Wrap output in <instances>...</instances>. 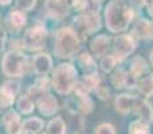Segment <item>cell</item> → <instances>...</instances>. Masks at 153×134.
<instances>
[{"mask_svg": "<svg viewBox=\"0 0 153 134\" xmlns=\"http://www.w3.org/2000/svg\"><path fill=\"white\" fill-rule=\"evenodd\" d=\"M46 40H47V30L42 24H36L30 27L23 35L22 44L28 51H38L45 48Z\"/></svg>", "mask_w": 153, "mask_h": 134, "instance_id": "obj_7", "label": "cell"}, {"mask_svg": "<svg viewBox=\"0 0 153 134\" xmlns=\"http://www.w3.org/2000/svg\"><path fill=\"white\" fill-rule=\"evenodd\" d=\"M153 4V0H146V5L145 7H148V5H152Z\"/></svg>", "mask_w": 153, "mask_h": 134, "instance_id": "obj_41", "label": "cell"}, {"mask_svg": "<svg viewBox=\"0 0 153 134\" xmlns=\"http://www.w3.org/2000/svg\"><path fill=\"white\" fill-rule=\"evenodd\" d=\"M81 42L78 34L71 27H63L58 30L54 36V54L62 59L73 58L78 53L81 47Z\"/></svg>", "mask_w": 153, "mask_h": 134, "instance_id": "obj_3", "label": "cell"}, {"mask_svg": "<svg viewBox=\"0 0 153 134\" xmlns=\"http://www.w3.org/2000/svg\"><path fill=\"white\" fill-rule=\"evenodd\" d=\"M45 126V122L40 118H28L22 122V132L20 134H38Z\"/></svg>", "mask_w": 153, "mask_h": 134, "instance_id": "obj_20", "label": "cell"}, {"mask_svg": "<svg viewBox=\"0 0 153 134\" xmlns=\"http://www.w3.org/2000/svg\"><path fill=\"white\" fill-rule=\"evenodd\" d=\"M76 62L79 63L81 68L83 70L85 75H89V74H97V66H95V62L93 59V56L89 53H82L76 56Z\"/></svg>", "mask_w": 153, "mask_h": 134, "instance_id": "obj_19", "label": "cell"}, {"mask_svg": "<svg viewBox=\"0 0 153 134\" xmlns=\"http://www.w3.org/2000/svg\"><path fill=\"white\" fill-rule=\"evenodd\" d=\"M11 1H12V0H0V4L1 5H8V4H11Z\"/></svg>", "mask_w": 153, "mask_h": 134, "instance_id": "obj_38", "label": "cell"}, {"mask_svg": "<svg viewBox=\"0 0 153 134\" xmlns=\"http://www.w3.org/2000/svg\"><path fill=\"white\" fill-rule=\"evenodd\" d=\"M134 113L138 115V121L144 122L146 125L153 122V106L148 101H140Z\"/></svg>", "mask_w": 153, "mask_h": 134, "instance_id": "obj_18", "label": "cell"}, {"mask_svg": "<svg viewBox=\"0 0 153 134\" xmlns=\"http://www.w3.org/2000/svg\"><path fill=\"white\" fill-rule=\"evenodd\" d=\"M94 91H95V94L98 95L100 99H106V98L109 97V89L106 86H102V84H100Z\"/></svg>", "mask_w": 153, "mask_h": 134, "instance_id": "obj_33", "label": "cell"}, {"mask_svg": "<svg viewBox=\"0 0 153 134\" xmlns=\"http://www.w3.org/2000/svg\"><path fill=\"white\" fill-rule=\"evenodd\" d=\"M4 42H5V32L4 30L0 28V50L4 47Z\"/></svg>", "mask_w": 153, "mask_h": 134, "instance_id": "obj_36", "label": "cell"}, {"mask_svg": "<svg viewBox=\"0 0 153 134\" xmlns=\"http://www.w3.org/2000/svg\"><path fill=\"white\" fill-rule=\"evenodd\" d=\"M82 83V86L87 90V91H94L98 86L101 84V79L98 76V74H89V75H83V78L79 81Z\"/></svg>", "mask_w": 153, "mask_h": 134, "instance_id": "obj_25", "label": "cell"}, {"mask_svg": "<svg viewBox=\"0 0 153 134\" xmlns=\"http://www.w3.org/2000/svg\"><path fill=\"white\" fill-rule=\"evenodd\" d=\"M8 21L12 27L20 28L27 23V18L22 11H11L10 15H8Z\"/></svg>", "mask_w": 153, "mask_h": 134, "instance_id": "obj_27", "label": "cell"}, {"mask_svg": "<svg viewBox=\"0 0 153 134\" xmlns=\"http://www.w3.org/2000/svg\"><path fill=\"white\" fill-rule=\"evenodd\" d=\"M46 10L51 16L56 19H62L70 12L65 0H46Z\"/></svg>", "mask_w": 153, "mask_h": 134, "instance_id": "obj_14", "label": "cell"}, {"mask_svg": "<svg viewBox=\"0 0 153 134\" xmlns=\"http://www.w3.org/2000/svg\"><path fill=\"white\" fill-rule=\"evenodd\" d=\"M20 91L18 81H5L0 86V107H8L15 102V97Z\"/></svg>", "mask_w": 153, "mask_h": 134, "instance_id": "obj_8", "label": "cell"}, {"mask_svg": "<svg viewBox=\"0 0 153 134\" xmlns=\"http://www.w3.org/2000/svg\"><path fill=\"white\" fill-rule=\"evenodd\" d=\"M27 68V56L20 51H8L3 56L1 70L4 75L16 78L22 76Z\"/></svg>", "mask_w": 153, "mask_h": 134, "instance_id": "obj_5", "label": "cell"}, {"mask_svg": "<svg viewBox=\"0 0 153 134\" xmlns=\"http://www.w3.org/2000/svg\"><path fill=\"white\" fill-rule=\"evenodd\" d=\"M78 71L71 63H59L53 70L51 86L59 95H69L78 83Z\"/></svg>", "mask_w": 153, "mask_h": 134, "instance_id": "obj_2", "label": "cell"}, {"mask_svg": "<svg viewBox=\"0 0 153 134\" xmlns=\"http://www.w3.org/2000/svg\"><path fill=\"white\" fill-rule=\"evenodd\" d=\"M105 24L110 32L118 35L129 28L134 19V10L129 0H110L105 7Z\"/></svg>", "mask_w": 153, "mask_h": 134, "instance_id": "obj_1", "label": "cell"}, {"mask_svg": "<svg viewBox=\"0 0 153 134\" xmlns=\"http://www.w3.org/2000/svg\"><path fill=\"white\" fill-rule=\"evenodd\" d=\"M46 134H66V124L61 117L53 118L47 125V133Z\"/></svg>", "mask_w": 153, "mask_h": 134, "instance_id": "obj_24", "label": "cell"}, {"mask_svg": "<svg viewBox=\"0 0 153 134\" xmlns=\"http://www.w3.org/2000/svg\"><path fill=\"white\" fill-rule=\"evenodd\" d=\"M137 89L140 94H143L145 98H149L153 95V75L152 74H146V75L141 76L138 79Z\"/></svg>", "mask_w": 153, "mask_h": 134, "instance_id": "obj_21", "label": "cell"}, {"mask_svg": "<svg viewBox=\"0 0 153 134\" xmlns=\"http://www.w3.org/2000/svg\"><path fill=\"white\" fill-rule=\"evenodd\" d=\"M110 46H111V38L109 35L101 34L91 39V42H90V51H91V54L94 56L102 58V56H105L108 54Z\"/></svg>", "mask_w": 153, "mask_h": 134, "instance_id": "obj_10", "label": "cell"}, {"mask_svg": "<svg viewBox=\"0 0 153 134\" xmlns=\"http://www.w3.org/2000/svg\"><path fill=\"white\" fill-rule=\"evenodd\" d=\"M125 79H126V71L122 67H118L113 70L110 75V83L116 89H125Z\"/></svg>", "mask_w": 153, "mask_h": 134, "instance_id": "obj_23", "label": "cell"}, {"mask_svg": "<svg viewBox=\"0 0 153 134\" xmlns=\"http://www.w3.org/2000/svg\"><path fill=\"white\" fill-rule=\"evenodd\" d=\"M3 124L8 134H20L22 121L19 114L15 110H8L3 117Z\"/></svg>", "mask_w": 153, "mask_h": 134, "instance_id": "obj_13", "label": "cell"}, {"mask_svg": "<svg viewBox=\"0 0 153 134\" xmlns=\"http://www.w3.org/2000/svg\"><path fill=\"white\" fill-rule=\"evenodd\" d=\"M140 99H138L136 95H130V94H118L116 97L114 101V106H116L117 113L122 114V115H126L129 113H134L136 109H137Z\"/></svg>", "mask_w": 153, "mask_h": 134, "instance_id": "obj_9", "label": "cell"}, {"mask_svg": "<svg viewBox=\"0 0 153 134\" xmlns=\"http://www.w3.org/2000/svg\"><path fill=\"white\" fill-rule=\"evenodd\" d=\"M50 86H51L50 79H48L47 76H40V78L36 79L35 83L30 87V95H31V97H36V98L43 97V95L48 94Z\"/></svg>", "mask_w": 153, "mask_h": 134, "instance_id": "obj_17", "label": "cell"}, {"mask_svg": "<svg viewBox=\"0 0 153 134\" xmlns=\"http://www.w3.org/2000/svg\"><path fill=\"white\" fill-rule=\"evenodd\" d=\"M65 1H66L67 7L71 10V8H76V7H78V4H79V1H81V0H65Z\"/></svg>", "mask_w": 153, "mask_h": 134, "instance_id": "obj_35", "label": "cell"}, {"mask_svg": "<svg viewBox=\"0 0 153 134\" xmlns=\"http://www.w3.org/2000/svg\"><path fill=\"white\" fill-rule=\"evenodd\" d=\"M151 38L153 39V20L151 21Z\"/></svg>", "mask_w": 153, "mask_h": 134, "instance_id": "obj_40", "label": "cell"}, {"mask_svg": "<svg viewBox=\"0 0 153 134\" xmlns=\"http://www.w3.org/2000/svg\"><path fill=\"white\" fill-rule=\"evenodd\" d=\"M16 105H18L19 111L23 114H31L35 109V105H34V102H32V99L30 98V95H22L18 99Z\"/></svg>", "mask_w": 153, "mask_h": 134, "instance_id": "obj_26", "label": "cell"}, {"mask_svg": "<svg viewBox=\"0 0 153 134\" xmlns=\"http://www.w3.org/2000/svg\"><path fill=\"white\" fill-rule=\"evenodd\" d=\"M134 39H141V40H148L151 38V21L146 19H138L134 24H133L132 32H130Z\"/></svg>", "mask_w": 153, "mask_h": 134, "instance_id": "obj_15", "label": "cell"}, {"mask_svg": "<svg viewBox=\"0 0 153 134\" xmlns=\"http://www.w3.org/2000/svg\"><path fill=\"white\" fill-rule=\"evenodd\" d=\"M94 134H116V127L111 124L103 122V124L98 125V126L95 127Z\"/></svg>", "mask_w": 153, "mask_h": 134, "instance_id": "obj_30", "label": "cell"}, {"mask_svg": "<svg viewBox=\"0 0 153 134\" xmlns=\"http://www.w3.org/2000/svg\"><path fill=\"white\" fill-rule=\"evenodd\" d=\"M32 68L35 74L46 76L53 70V58L48 54H36L32 58Z\"/></svg>", "mask_w": 153, "mask_h": 134, "instance_id": "obj_11", "label": "cell"}, {"mask_svg": "<svg viewBox=\"0 0 153 134\" xmlns=\"http://www.w3.org/2000/svg\"><path fill=\"white\" fill-rule=\"evenodd\" d=\"M137 83H138V78H136L133 74L126 73V79H125V89L133 90V89H136V87H137Z\"/></svg>", "mask_w": 153, "mask_h": 134, "instance_id": "obj_32", "label": "cell"}, {"mask_svg": "<svg viewBox=\"0 0 153 134\" xmlns=\"http://www.w3.org/2000/svg\"><path fill=\"white\" fill-rule=\"evenodd\" d=\"M146 10H148V15L151 16V18H153V4L148 5V7H146Z\"/></svg>", "mask_w": 153, "mask_h": 134, "instance_id": "obj_37", "label": "cell"}, {"mask_svg": "<svg viewBox=\"0 0 153 134\" xmlns=\"http://www.w3.org/2000/svg\"><path fill=\"white\" fill-rule=\"evenodd\" d=\"M129 134H151V129H149V125L136 119V121L130 122Z\"/></svg>", "mask_w": 153, "mask_h": 134, "instance_id": "obj_28", "label": "cell"}, {"mask_svg": "<svg viewBox=\"0 0 153 134\" xmlns=\"http://www.w3.org/2000/svg\"><path fill=\"white\" fill-rule=\"evenodd\" d=\"M129 73L133 74L136 78L140 79L141 76L149 74V63L143 56H138V55L133 56L129 63Z\"/></svg>", "mask_w": 153, "mask_h": 134, "instance_id": "obj_16", "label": "cell"}, {"mask_svg": "<svg viewBox=\"0 0 153 134\" xmlns=\"http://www.w3.org/2000/svg\"><path fill=\"white\" fill-rule=\"evenodd\" d=\"M149 63H151V66L153 67V48H152L151 54H149Z\"/></svg>", "mask_w": 153, "mask_h": 134, "instance_id": "obj_39", "label": "cell"}, {"mask_svg": "<svg viewBox=\"0 0 153 134\" xmlns=\"http://www.w3.org/2000/svg\"><path fill=\"white\" fill-rule=\"evenodd\" d=\"M129 3H130V5H132V8L134 11L141 10L143 7L146 5V0H129Z\"/></svg>", "mask_w": 153, "mask_h": 134, "instance_id": "obj_34", "label": "cell"}, {"mask_svg": "<svg viewBox=\"0 0 153 134\" xmlns=\"http://www.w3.org/2000/svg\"><path fill=\"white\" fill-rule=\"evenodd\" d=\"M36 4V0H16V5L22 11H31Z\"/></svg>", "mask_w": 153, "mask_h": 134, "instance_id": "obj_31", "label": "cell"}, {"mask_svg": "<svg viewBox=\"0 0 153 134\" xmlns=\"http://www.w3.org/2000/svg\"><path fill=\"white\" fill-rule=\"evenodd\" d=\"M117 64H118V63H117L116 58H114L111 54H110V55L102 56V58H101V62H100L101 68H102V71H103V73H106V74L111 73V71L116 68Z\"/></svg>", "mask_w": 153, "mask_h": 134, "instance_id": "obj_29", "label": "cell"}, {"mask_svg": "<svg viewBox=\"0 0 153 134\" xmlns=\"http://www.w3.org/2000/svg\"><path fill=\"white\" fill-rule=\"evenodd\" d=\"M75 110L82 114H90L94 110V102L93 99L86 95V97H75Z\"/></svg>", "mask_w": 153, "mask_h": 134, "instance_id": "obj_22", "label": "cell"}, {"mask_svg": "<svg viewBox=\"0 0 153 134\" xmlns=\"http://www.w3.org/2000/svg\"><path fill=\"white\" fill-rule=\"evenodd\" d=\"M94 1H98V3H100V1H101V0H94Z\"/></svg>", "mask_w": 153, "mask_h": 134, "instance_id": "obj_42", "label": "cell"}, {"mask_svg": "<svg viewBox=\"0 0 153 134\" xmlns=\"http://www.w3.org/2000/svg\"><path fill=\"white\" fill-rule=\"evenodd\" d=\"M38 109H39L40 114H43L45 117H51V115H54L59 109L58 101L51 94H46L38 99Z\"/></svg>", "mask_w": 153, "mask_h": 134, "instance_id": "obj_12", "label": "cell"}, {"mask_svg": "<svg viewBox=\"0 0 153 134\" xmlns=\"http://www.w3.org/2000/svg\"><path fill=\"white\" fill-rule=\"evenodd\" d=\"M137 47V42L130 34H118L113 39V54L117 63H122L130 54L134 53Z\"/></svg>", "mask_w": 153, "mask_h": 134, "instance_id": "obj_6", "label": "cell"}, {"mask_svg": "<svg viewBox=\"0 0 153 134\" xmlns=\"http://www.w3.org/2000/svg\"><path fill=\"white\" fill-rule=\"evenodd\" d=\"M74 31L78 34L79 39L85 40L89 35L97 32L101 28V16L100 12H83L74 18Z\"/></svg>", "mask_w": 153, "mask_h": 134, "instance_id": "obj_4", "label": "cell"}]
</instances>
